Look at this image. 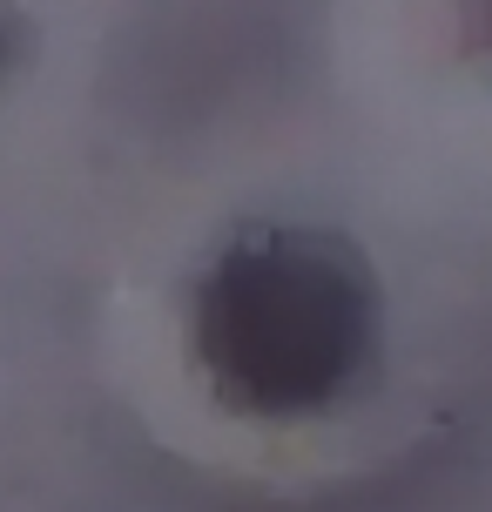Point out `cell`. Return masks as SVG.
<instances>
[{
  "mask_svg": "<svg viewBox=\"0 0 492 512\" xmlns=\"http://www.w3.org/2000/svg\"><path fill=\"white\" fill-rule=\"evenodd\" d=\"M196 358L250 418L324 411L378 358V283L331 230H250L196 290Z\"/></svg>",
  "mask_w": 492,
  "mask_h": 512,
  "instance_id": "1",
  "label": "cell"
},
{
  "mask_svg": "<svg viewBox=\"0 0 492 512\" xmlns=\"http://www.w3.org/2000/svg\"><path fill=\"white\" fill-rule=\"evenodd\" d=\"M459 27H466V48L492 68V0H459Z\"/></svg>",
  "mask_w": 492,
  "mask_h": 512,
  "instance_id": "2",
  "label": "cell"
}]
</instances>
